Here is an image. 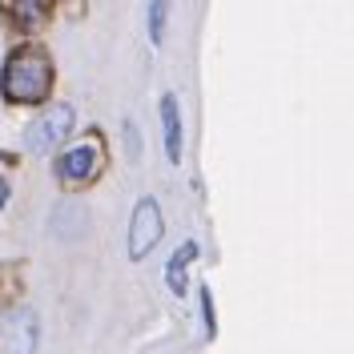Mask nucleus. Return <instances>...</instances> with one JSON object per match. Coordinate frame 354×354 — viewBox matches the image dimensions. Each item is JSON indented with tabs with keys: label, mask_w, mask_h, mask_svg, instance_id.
I'll return each instance as SVG.
<instances>
[{
	"label": "nucleus",
	"mask_w": 354,
	"mask_h": 354,
	"mask_svg": "<svg viewBox=\"0 0 354 354\" xmlns=\"http://www.w3.org/2000/svg\"><path fill=\"white\" fill-rule=\"evenodd\" d=\"M53 88V65L41 48H21L4 65V97L17 105H37Z\"/></svg>",
	"instance_id": "obj_1"
},
{
	"label": "nucleus",
	"mask_w": 354,
	"mask_h": 354,
	"mask_svg": "<svg viewBox=\"0 0 354 354\" xmlns=\"http://www.w3.org/2000/svg\"><path fill=\"white\" fill-rule=\"evenodd\" d=\"M37 314L32 310H8L0 318V354H37Z\"/></svg>",
	"instance_id": "obj_4"
},
{
	"label": "nucleus",
	"mask_w": 354,
	"mask_h": 354,
	"mask_svg": "<svg viewBox=\"0 0 354 354\" xmlns=\"http://www.w3.org/2000/svg\"><path fill=\"white\" fill-rule=\"evenodd\" d=\"M0 8L17 24H37L48 12V0H0Z\"/></svg>",
	"instance_id": "obj_8"
},
{
	"label": "nucleus",
	"mask_w": 354,
	"mask_h": 354,
	"mask_svg": "<svg viewBox=\"0 0 354 354\" xmlns=\"http://www.w3.org/2000/svg\"><path fill=\"white\" fill-rule=\"evenodd\" d=\"M194 258H198V245L194 242H185L181 245V250H177L174 258H169V270H165V282H169V290H174V294H185V266L194 262Z\"/></svg>",
	"instance_id": "obj_7"
},
{
	"label": "nucleus",
	"mask_w": 354,
	"mask_h": 354,
	"mask_svg": "<svg viewBox=\"0 0 354 354\" xmlns=\"http://www.w3.org/2000/svg\"><path fill=\"white\" fill-rule=\"evenodd\" d=\"M8 201V181H0V205Z\"/></svg>",
	"instance_id": "obj_11"
},
{
	"label": "nucleus",
	"mask_w": 354,
	"mask_h": 354,
	"mask_svg": "<svg viewBox=\"0 0 354 354\" xmlns=\"http://www.w3.org/2000/svg\"><path fill=\"white\" fill-rule=\"evenodd\" d=\"M161 133H165V157L181 161V109H177V97H161Z\"/></svg>",
	"instance_id": "obj_6"
},
{
	"label": "nucleus",
	"mask_w": 354,
	"mask_h": 354,
	"mask_svg": "<svg viewBox=\"0 0 354 354\" xmlns=\"http://www.w3.org/2000/svg\"><path fill=\"white\" fill-rule=\"evenodd\" d=\"M68 133H73V105H48V109L28 125L24 145H28L32 153H48V149H57V145L65 141Z\"/></svg>",
	"instance_id": "obj_2"
},
{
	"label": "nucleus",
	"mask_w": 354,
	"mask_h": 354,
	"mask_svg": "<svg viewBox=\"0 0 354 354\" xmlns=\"http://www.w3.org/2000/svg\"><path fill=\"white\" fill-rule=\"evenodd\" d=\"M161 230H165V225H161V205H157L153 198H141L137 209H133V221H129V238H125L133 262L149 258V250L161 242Z\"/></svg>",
	"instance_id": "obj_3"
},
{
	"label": "nucleus",
	"mask_w": 354,
	"mask_h": 354,
	"mask_svg": "<svg viewBox=\"0 0 354 354\" xmlns=\"http://www.w3.org/2000/svg\"><path fill=\"white\" fill-rule=\"evenodd\" d=\"M97 145H77V149H68L61 161H57V177H65V181H85V177L97 174Z\"/></svg>",
	"instance_id": "obj_5"
},
{
	"label": "nucleus",
	"mask_w": 354,
	"mask_h": 354,
	"mask_svg": "<svg viewBox=\"0 0 354 354\" xmlns=\"http://www.w3.org/2000/svg\"><path fill=\"white\" fill-rule=\"evenodd\" d=\"M201 314H205V330L214 334V298H209V290H201Z\"/></svg>",
	"instance_id": "obj_10"
},
{
	"label": "nucleus",
	"mask_w": 354,
	"mask_h": 354,
	"mask_svg": "<svg viewBox=\"0 0 354 354\" xmlns=\"http://www.w3.org/2000/svg\"><path fill=\"white\" fill-rule=\"evenodd\" d=\"M165 12H169V0H149V41L161 44L165 37Z\"/></svg>",
	"instance_id": "obj_9"
}]
</instances>
